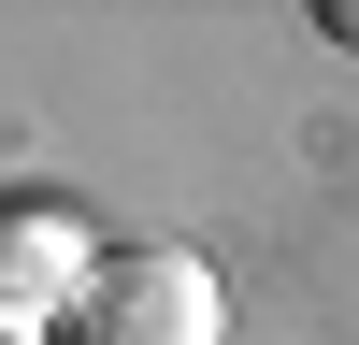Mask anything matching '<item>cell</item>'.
<instances>
[{
  "label": "cell",
  "mask_w": 359,
  "mask_h": 345,
  "mask_svg": "<svg viewBox=\"0 0 359 345\" xmlns=\"http://www.w3.org/2000/svg\"><path fill=\"white\" fill-rule=\"evenodd\" d=\"M0 345H15V331H0Z\"/></svg>",
  "instance_id": "277c9868"
},
{
  "label": "cell",
  "mask_w": 359,
  "mask_h": 345,
  "mask_svg": "<svg viewBox=\"0 0 359 345\" xmlns=\"http://www.w3.org/2000/svg\"><path fill=\"white\" fill-rule=\"evenodd\" d=\"M101 259H115V245H101L57 187H0V331H15V345L72 331V302H86Z\"/></svg>",
  "instance_id": "7a4b0ae2"
},
{
  "label": "cell",
  "mask_w": 359,
  "mask_h": 345,
  "mask_svg": "<svg viewBox=\"0 0 359 345\" xmlns=\"http://www.w3.org/2000/svg\"><path fill=\"white\" fill-rule=\"evenodd\" d=\"M57 345H230V288L187 245H115L86 273V302H72Z\"/></svg>",
  "instance_id": "6da1fadb"
},
{
  "label": "cell",
  "mask_w": 359,
  "mask_h": 345,
  "mask_svg": "<svg viewBox=\"0 0 359 345\" xmlns=\"http://www.w3.org/2000/svg\"><path fill=\"white\" fill-rule=\"evenodd\" d=\"M316 29H331V43H345V58H359V0H316Z\"/></svg>",
  "instance_id": "3957f363"
}]
</instances>
